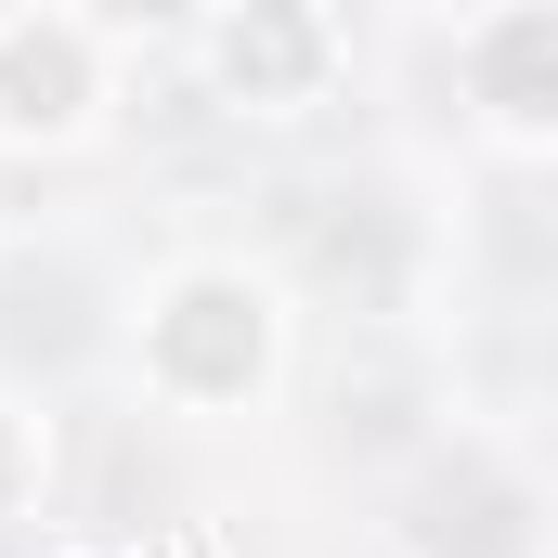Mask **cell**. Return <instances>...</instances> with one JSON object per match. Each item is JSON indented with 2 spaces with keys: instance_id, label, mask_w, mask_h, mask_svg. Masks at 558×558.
Masks as SVG:
<instances>
[{
  "instance_id": "1",
  "label": "cell",
  "mask_w": 558,
  "mask_h": 558,
  "mask_svg": "<svg viewBox=\"0 0 558 558\" xmlns=\"http://www.w3.org/2000/svg\"><path fill=\"white\" fill-rule=\"evenodd\" d=\"M118 377L169 428H247L299 377V274L260 247H169L118 312Z\"/></svg>"
},
{
  "instance_id": "2",
  "label": "cell",
  "mask_w": 558,
  "mask_h": 558,
  "mask_svg": "<svg viewBox=\"0 0 558 558\" xmlns=\"http://www.w3.org/2000/svg\"><path fill=\"white\" fill-rule=\"evenodd\" d=\"M143 39L92 0H0V156H92L131 105Z\"/></svg>"
},
{
  "instance_id": "3",
  "label": "cell",
  "mask_w": 558,
  "mask_h": 558,
  "mask_svg": "<svg viewBox=\"0 0 558 558\" xmlns=\"http://www.w3.org/2000/svg\"><path fill=\"white\" fill-rule=\"evenodd\" d=\"M182 65H195V92H208L221 118L299 131V118H325L338 78H351V13H338V0H221V13L182 26Z\"/></svg>"
},
{
  "instance_id": "4",
  "label": "cell",
  "mask_w": 558,
  "mask_h": 558,
  "mask_svg": "<svg viewBox=\"0 0 558 558\" xmlns=\"http://www.w3.org/2000/svg\"><path fill=\"white\" fill-rule=\"evenodd\" d=\"M454 105L494 156H558V0H481L441 26Z\"/></svg>"
},
{
  "instance_id": "5",
  "label": "cell",
  "mask_w": 558,
  "mask_h": 558,
  "mask_svg": "<svg viewBox=\"0 0 558 558\" xmlns=\"http://www.w3.org/2000/svg\"><path fill=\"white\" fill-rule=\"evenodd\" d=\"M52 468H65L52 416H39L26 390H0V533H26V520L52 507Z\"/></svg>"
}]
</instances>
